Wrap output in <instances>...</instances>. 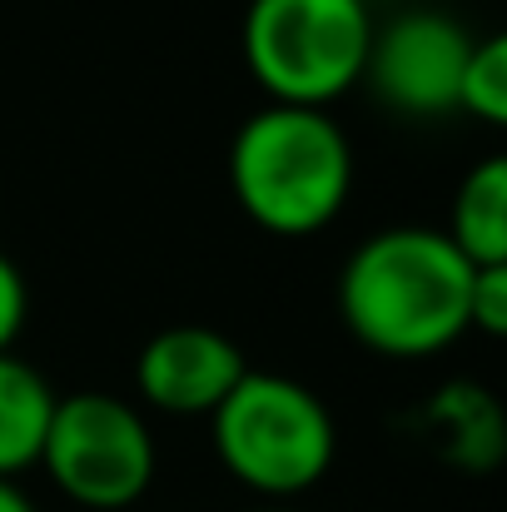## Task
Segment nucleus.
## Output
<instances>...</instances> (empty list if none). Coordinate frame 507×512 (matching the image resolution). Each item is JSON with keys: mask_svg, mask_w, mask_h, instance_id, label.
Masks as SVG:
<instances>
[{"mask_svg": "<svg viewBox=\"0 0 507 512\" xmlns=\"http://www.w3.org/2000/svg\"><path fill=\"white\" fill-rule=\"evenodd\" d=\"M473 259L448 229L398 224L368 234L338 274L343 329L383 358H433L468 334Z\"/></svg>", "mask_w": 507, "mask_h": 512, "instance_id": "1", "label": "nucleus"}, {"mask_svg": "<svg viewBox=\"0 0 507 512\" xmlns=\"http://www.w3.org/2000/svg\"><path fill=\"white\" fill-rule=\"evenodd\" d=\"M229 184L259 229L304 239L343 214L353 189V145L329 110L269 100L229 145Z\"/></svg>", "mask_w": 507, "mask_h": 512, "instance_id": "2", "label": "nucleus"}, {"mask_svg": "<svg viewBox=\"0 0 507 512\" xmlns=\"http://www.w3.org/2000/svg\"><path fill=\"white\" fill-rule=\"evenodd\" d=\"M209 433L224 473L274 503L324 483L338 448L329 403L309 383L259 368H249L209 413Z\"/></svg>", "mask_w": 507, "mask_h": 512, "instance_id": "3", "label": "nucleus"}, {"mask_svg": "<svg viewBox=\"0 0 507 512\" xmlns=\"http://www.w3.org/2000/svg\"><path fill=\"white\" fill-rule=\"evenodd\" d=\"M373 30L368 0H249L244 65L274 105L329 110L363 80Z\"/></svg>", "mask_w": 507, "mask_h": 512, "instance_id": "4", "label": "nucleus"}, {"mask_svg": "<svg viewBox=\"0 0 507 512\" xmlns=\"http://www.w3.org/2000/svg\"><path fill=\"white\" fill-rule=\"evenodd\" d=\"M155 463V433L135 403L100 388L55 398L40 468L70 503L90 512L130 508L150 493Z\"/></svg>", "mask_w": 507, "mask_h": 512, "instance_id": "5", "label": "nucleus"}, {"mask_svg": "<svg viewBox=\"0 0 507 512\" xmlns=\"http://www.w3.org/2000/svg\"><path fill=\"white\" fill-rule=\"evenodd\" d=\"M468 55H473V35L453 15L403 10L398 20L373 30L363 80L388 110L408 120H438L448 110H463Z\"/></svg>", "mask_w": 507, "mask_h": 512, "instance_id": "6", "label": "nucleus"}, {"mask_svg": "<svg viewBox=\"0 0 507 512\" xmlns=\"http://www.w3.org/2000/svg\"><path fill=\"white\" fill-rule=\"evenodd\" d=\"M244 373V348L209 324L160 329L135 358L140 403L174 418H209Z\"/></svg>", "mask_w": 507, "mask_h": 512, "instance_id": "7", "label": "nucleus"}, {"mask_svg": "<svg viewBox=\"0 0 507 512\" xmlns=\"http://www.w3.org/2000/svg\"><path fill=\"white\" fill-rule=\"evenodd\" d=\"M55 393L35 373V363L0 353V478H20L40 463L45 433H50Z\"/></svg>", "mask_w": 507, "mask_h": 512, "instance_id": "8", "label": "nucleus"}, {"mask_svg": "<svg viewBox=\"0 0 507 512\" xmlns=\"http://www.w3.org/2000/svg\"><path fill=\"white\" fill-rule=\"evenodd\" d=\"M448 239L478 264H507V150L478 160L458 179Z\"/></svg>", "mask_w": 507, "mask_h": 512, "instance_id": "9", "label": "nucleus"}, {"mask_svg": "<svg viewBox=\"0 0 507 512\" xmlns=\"http://www.w3.org/2000/svg\"><path fill=\"white\" fill-rule=\"evenodd\" d=\"M433 418H438V428H443V438L453 443L458 458H468V463H488V458L503 453V418H498V408H493L488 393L458 383V388L438 393Z\"/></svg>", "mask_w": 507, "mask_h": 512, "instance_id": "10", "label": "nucleus"}, {"mask_svg": "<svg viewBox=\"0 0 507 512\" xmlns=\"http://www.w3.org/2000/svg\"><path fill=\"white\" fill-rule=\"evenodd\" d=\"M463 110L478 115L483 125L507 130V30L473 40L468 75H463Z\"/></svg>", "mask_w": 507, "mask_h": 512, "instance_id": "11", "label": "nucleus"}, {"mask_svg": "<svg viewBox=\"0 0 507 512\" xmlns=\"http://www.w3.org/2000/svg\"><path fill=\"white\" fill-rule=\"evenodd\" d=\"M468 329H478L488 339H507V264H478L473 269Z\"/></svg>", "mask_w": 507, "mask_h": 512, "instance_id": "12", "label": "nucleus"}, {"mask_svg": "<svg viewBox=\"0 0 507 512\" xmlns=\"http://www.w3.org/2000/svg\"><path fill=\"white\" fill-rule=\"evenodd\" d=\"M25 309H30L25 279H20V269H15V264L0 254V353H10V343L20 339Z\"/></svg>", "mask_w": 507, "mask_h": 512, "instance_id": "13", "label": "nucleus"}, {"mask_svg": "<svg viewBox=\"0 0 507 512\" xmlns=\"http://www.w3.org/2000/svg\"><path fill=\"white\" fill-rule=\"evenodd\" d=\"M0 512H35V503L15 488V478H0Z\"/></svg>", "mask_w": 507, "mask_h": 512, "instance_id": "14", "label": "nucleus"}, {"mask_svg": "<svg viewBox=\"0 0 507 512\" xmlns=\"http://www.w3.org/2000/svg\"><path fill=\"white\" fill-rule=\"evenodd\" d=\"M254 512H289V508H254Z\"/></svg>", "mask_w": 507, "mask_h": 512, "instance_id": "15", "label": "nucleus"}]
</instances>
